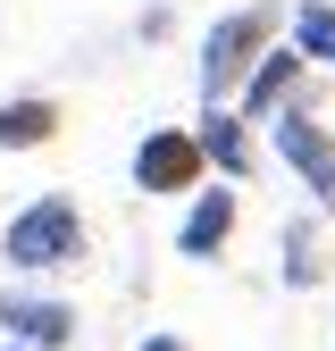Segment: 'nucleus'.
Here are the masks:
<instances>
[{
  "label": "nucleus",
  "instance_id": "obj_1",
  "mask_svg": "<svg viewBox=\"0 0 335 351\" xmlns=\"http://www.w3.org/2000/svg\"><path fill=\"white\" fill-rule=\"evenodd\" d=\"M0 259H9L17 276H42V268H76L84 259V217L67 193H42L9 217V234H0Z\"/></svg>",
  "mask_w": 335,
  "mask_h": 351
},
{
  "label": "nucleus",
  "instance_id": "obj_2",
  "mask_svg": "<svg viewBox=\"0 0 335 351\" xmlns=\"http://www.w3.org/2000/svg\"><path fill=\"white\" fill-rule=\"evenodd\" d=\"M268 34H277V9H227L201 34V101L209 109H218L235 84H251V67L268 59Z\"/></svg>",
  "mask_w": 335,
  "mask_h": 351
},
{
  "label": "nucleus",
  "instance_id": "obj_3",
  "mask_svg": "<svg viewBox=\"0 0 335 351\" xmlns=\"http://www.w3.org/2000/svg\"><path fill=\"white\" fill-rule=\"evenodd\" d=\"M277 159L302 176V184L319 193V209L335 217V134H327L310 109H277Z\"/></svg>",
  "mask_w": 335,
  "mask_h": 351
},
{
  "label": "nucleus",
  "instance_id": "obj_4",
  "mask_svg": "<svg viewBox=\"0 0 335 351\" xmlns=\"http://www.w3.org/2000/svg\"><path fill=\"white\" fill-rule=\"evenodd\" d=\"M201 134H185V125H159V134H143V151H135V184L143 193H193L201 184Z\"/></svg>",
  "mask_w": 335,
  "mask_h": 351
},
{
  "label": "nucleus",
  "instance_id": "obj_5",
  "mask_svg": "<svg viewBox=\"0 0 335 351\" xmlns=\"http://www.w3.org/2000/svg\"><path fill=\"white\" fill-rule=\"evenodd\" d=\"M0 326H9V343H25V351H67L76 343V310L67 301H51V293H0Z\"/></svg>",
  "mask_w": 335,
  "mask_h": 351
},
{
  "label": "nucleus",
  "instance_id": "obj_6",
  "mask_svg": "<svg viewBox=\"0 0 335 351\" xmlns=\"http://www.w3.org/2000/svg\"><path fill=\"white\" fill-rule=\"evenodd\" d=\"M227 234H235V193H201V201L185 209V226H176V251H185V259H218Z\"/></svg>",
  "mask_w": 335,
  "mask_h": 351
},
{
  "label": "nucleus",
  "instance_id": "obj_7",
  "mask_svg": "<svg viewBox=\"0 0 335 351\" xmlns=\"http://www.w3.org/2000/svg\"><path fill=\"white\" fill-rule=\"evenodd\" d=\"M293 84H302V51H268L260 67H251V84H243V117L285 109V101H293Z\"/></svg>",
  "mask_w": 335,
  "mask_h": 351
},
{
  "label": "nucleus",
  "instance_id": "obj_8",
  "mask_svg": "<svg viewBox=\"0 0 335 351\" xmlns=\"http://www.w3.org/2000/svg\"><path fill=\"white\" fill-rule=\"evenodd\" d=\"M193 134H201V159L218 167V176H251V134H243V117L209 109V117L193 125Z\"/></svg>",
  "mask_w": 335,
  "mask_h": 351
},
{
  "label": "nucleus",
  "instance_id": "obj_9",
  "mask_svg": "<svg viewBox=\"0 0 335 351\" xmlns=\"http://www.w3.org/2000/svg\"><path fill=\"white\" fill-rule=\"evenodd\" d=\"M59 134V109L51 101H0V151H34Z\"/></svg>",
  "mask_w": 335,
  "mask_h": 351
},
{
  "label": "nucleus",
  "instance_id": "obj_10",
  "mask_svg": "<svg viewBox=\"0 0 335 351\" xmlns=\"http://www.w3.org/2000/svg\"><path fill=\"white\" fill-rule=\"evenodd\" d=\"M293 51L335 67V0H302V9H293Z\"/></svg>",
  "mask_w": 335,
  "mask_h": 351
},
{
  "label": "nucleus",
  "instance_id": "obj_11",
  "mask_svg": "<svg viewBox=\"0 0 335 351\" xmlns=\"http://www.w3.org/2000/svg\"><path fill=\"white\" fill-rule=\"evenodd\" d=\"M285 285H293V293L319 285V251H310V226H302V217L285 226Z\"/></svg>",
  "mask_w": 335,
  "mask_h": 351
},
{
  "label": "nucleus",
  "instance_id": "obj_12",
  "mask_svg": "<svg viewBox=\"0 0 335 351\" xmlns=\"http://www.w3.org/2000/svg\"><path fill=\"white\" fill-rule=\"evenodd\" d=\"M143 351H185V343L176 335H143Z\"/></svg>",
  "mask_w": 335,
  "mask_h": 351
},
{
  "label": "nucleus",
  "instance_id": "obj_13",
  "mask_svg": "<svg viewBox=\"0 0 335 351\" xmlns=\"http://www.w3.org/2000/svg\"><path fill=\"white\" fill-rule=\"evenodd\" d=\"M9 351H25V343H9Z\"/></svg>",
  "mask_w": 335,
  "mask_h": 351
}]
</instances>
